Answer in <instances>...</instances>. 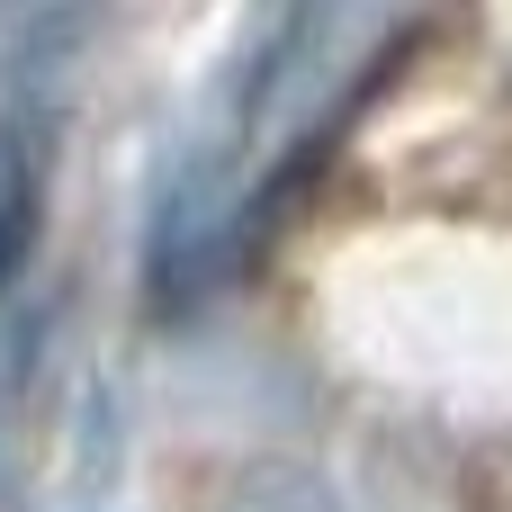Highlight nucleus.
<instances>
[{"mask_svg": "<svg viewBox=\"0 0 512 512\" xmlns=\"http://www.w3.org/2000/svg\"><path fill=\"white\" fill-rule=\"evenodd\" d=\"M27 243H36V171H27V153H9L0 162V288L27 261Z\"/></svg>", "mask_w": 512, "mask_h": 512, "instance_id": "obj_1", "label": "nucleus"}]
</instances>
